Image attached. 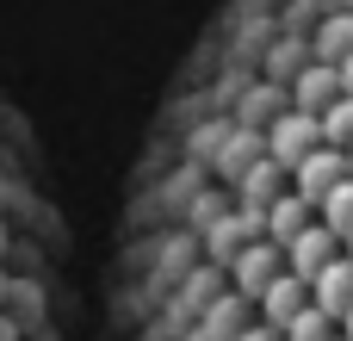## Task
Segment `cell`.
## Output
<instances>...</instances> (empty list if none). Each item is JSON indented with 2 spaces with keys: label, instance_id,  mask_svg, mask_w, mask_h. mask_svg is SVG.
<instances>
[{
  "label": "cell",
  "instance_id": "cell-15",
  "mask_svg": "<svg viewBox=\"0 0 353 341\" xmlns=\"http://www.w3.org/2000/svg\"><path fill=\"white\" fill-rule=\"evenodd\" d=\"M316 124H323V143H329V149H347L353 143V93H341L335 106H323Z\"/></svg>",
  "mask_w": 353,
  "mask_h": 341
},
{
  "label": "cell",
  "instance_id": "cell-4",
  "mask_svg": "<svg viewBox=\"0 0 353 341\" xmlns=\"http://www.w3.org/2000/svg\"><path fill=\"white\" fill-rule=\"evenodd\" d=\"M285 106H292V99H285V81H267V75H261V81H242V87H236V112H230V124L267 137V124H273Z\"/></svg>",
  "mask_w": 353,
  "mask_h": 341
},
{
  "label": "cell",
  "instance_id": "cell-14",
  "mask_svg": "<svg viewBox=\"0 0 353 341\" xmlns=\"http://www.w3.org/2000/svg\"><path fill=\"white\" fill-rule=\"evenodd\" d=\"M341 335V323L329 317V311H316V304H304L285 329H279V341H335Z\"/></svg>",
  "mask_w": 353,
  "mask_h": 341
},
{
  "label": "cell",
  "instance_id": "cell-8",
  "mask_svg": "<svg viewBox=\"0 0 353 341\" xmlns=\"http://www.w3.org/2000/svg\"><path fill=\"white\" fill-rule=\"evenodd\" d=\"M310 304H316V311H329L335 323L353 311V261H347V255H335V261L310 280Z\"/></svg>",
  "mask_w": 353,
  "mask_h": 341
},
{
  "label": "cell",
  "instance_id": "cell-22",
  "mask_svg": "<svg viewBox=\"0 0 353 341\" xmlns=\"http://www.w3.org/2000/svg\"><path fill=\"white\" fill-rule=\"evenodd\" d=\"M341 155H347V174H353V143H347V149H341Z\"/></svg>",
  "mask_w": 353,
  "mask_h": 341
},
{
  "label": "cell",
  "instance_id": "cell-10",
  "mask_svg": "<svg viewBox=\"0 0 353 341\" xmlns=\"http://www.w3.org/2000/svg\"><path fill=\"white\" fill-rule=\"evenodd\" d=\"M261 155H267V137H261V130H242V124H230V137H223V149H217L211 174H223V180L236 186V180H242V174H248Z\"/></svg>",
  "mask_w": 353,
  "mask_h": 341
},
{
  "label": "cell",
  "instance_id": "cell-9",
  "mask_svg": "<svg viewBox=\"0 0 353 341\" xmlns=\"http://www.w3.org/2000/svg\"><path fill=\"white\" fill-rule=\"evenodd\" d=\"M254 304H261V323L285 329V323H292V317H298V311L310 304V280H298V273L285 267V273H279V280H273V286H267V292H261Z\"/></svg>",
  "mask_w": 353,
  "mask_h": 341
},
{
  "label": "cell",
  "instance_id": "cell-7",
  "mask_svg": "<svg viewBox=\"0 0 353 341\" xmlns=\"http://www.w3.org/2000/svg\"><path fill=\"white\" fill-rule=\"evenodd\" d=\"M310 224H316V205H310V199H298V193L285 186V193H279V199L267 205V217H261V236L285 249V242H298V236H304Z\"/></svg>",
  "mask_w": 353,
  "mask_h": 341
},
{
  "label": "cell",
  "instance_id": "cell-11",
  "mask_svg": "<svg viewBox=\"0 0 353 341\" xmlns=\"http://www.w3.org/2000/svg\"><path fill=\"white\" fill-rule=\"evenodd\" d=\"M347 50H353V6H329L316 19V31H310V56L316 62H341Z\"/></svg>",
  "mask_w": 353,
  "mask_h": 341
},
{
  "label": "cell",
  "instance_id": "cell-6",
  "mask_svg": "<svg viewBox=\"0 0 353 341\" xmlns=\"http://www.w3.org/2000/svg\"><path fill=\"white\" fill-rule=\"evenodd\" d=\"M335 255H341V236H335V230H329L323 217H316V224H310V230H304L298 242H285V267H292L298 280H316V273H323V267H329Z\"/></svg>",
  "mask_w": 353,
  "mask_h": 341
},
{
  "label": "cell",
  "instance_id": "cell-20",
  "mask_svg": "<svg viewBox=\"0 0 353 341\" xmlns=\"http://www.w3.org/2000/svg\"><path fill=\"white\" fill-rule=\"evenodd\" d=\"M341 341H353V311H347V317H341Z\"/></svg>",
  "mask_w": 353,
  "mask_h": 341
},
{
  "label": "cell",
  "instance_id": "cell-21",
  "mask_svg": "<svg viewBox=\"0 0 353 341\" xmlns=\"http://www.w3.org/2000/svg\"><path fill=\"white\" fill-rule=\"evenodd\" d=\"M341 255H347V261H353V230H347V236H341Z\"/></svg>",
  "mask_w": 353,
  "mask_h": 341
},
{
  "label": "cell",
  "instance_id": "cell-16",
  "mask_svg": "<svg viewBox=\"0 0 353 341\" xmlns=\"http://www.w3.org/2000/svg\"><path fill=\"white\" fill-rule=\"evenodd\" d=\"M223 137H230V118H205V124H192V137H186V155H192V162H217Z\"/></svg>",
  "mask_w": 353,
  "mask_h": 341
},
{
  "label": "cell",
  "instance_id": "cell-1",
  "mask_svg": "<svg viewBox=\"0 0 353 341\" xmlns=\"http://www.w3.org/2000/svg\"><path fill=\"white\" fill-rule=\"evenodd\" d=\"M316 143H323V124H316V112H298V106H285V112L267 124V155H273L285 174H292V168H298V162H304Z\"/></svg>",
  "mask_w": 353,
  "mask_h": 341
},
{
  "label": "cell",
  "instance_id": "cell-13",
  "mask_svg": "<svg viewBox=\"0 0 353 341\" xmlns=\"http://www.w3.org/2000/svg\"><path fill=\"white\" fill-rule=\"evenodd\" d=\"M304 62H310V37H304V31H285V37L267 50V81H292Z\"/></svg>",
  "mask_w": 353,
  "mask_h": 341
},
{
  "label": "cell",
  "instance_id": "cell-18",
  "mask_svg": "<svg viewBox=\"0 0 353 341\" xmlns=\"http://www.w3.org/2000/svg\"><path fill=\"white\" fill-rule=\"evenodd\" d=\"M236 341H279L273 323H254V329H236Z\"/></svg>",
  "mask_w": 353,
  "mask_h": 341
},
{
  "label": "cell",
  "instance_id": "cell-3",
  "mask_svg": "<svg viewBox=\"0 0 353 341\" xmlns=\"http://www.w3.org/2000/svg\"><path fill=\"white\" fill-rule=\"evenodd\" d=\"M341 180H347V155H341V149H329V143H316V149L292 168V193H298V199H310V205H323Z\"/></svg>",
  "mask_w": 353,
  "mask_h": 341
},
{
  "label": "cell",
  "instance_id": "cell-2",
  "mask_svg": "<svg viewBox=\"0 0 353 341\" xmlns=\"http://www.w3.org/2000/svg\"><path fill=\"white\" fill-rule=\"evenodd\" d=\"M285 273V249L279 242H267V236H254V242H242L236 249V261H230V280H236V298H261L273 280Z\"/></svg>",
  "mask_w": 353,
  "mask_h": 341
},
{
  "label": "cell",
  "instance_id": "cell-12",
  "mask_svg": "<svg viewBox=\"0 0 353 341\" xmlns=\"http://www.w3.org/2000/svg\"><path fill=\"white\" fill-rule=\"evenodd\" d=\"M285 186H292V174H285L273 155H261V162H254V168L236 180V199H242V205H254V211H267V205H273Z\"/></svg>",
  "mask_w": 353,
  "mask_h": 341
},
{
  "label": "cell",
  "instance_id": "cell-19",
  "mask_svg": "<svg viewBox=\"0 0 353 341\" xmlns=\"http://www.w3.org/2000/svg\"><path fill=\"white\" fill-rule=\"evenodd\" d=\"M335 75H341V93H353V50L341 56V62H335Z\"/></svg>",
  "mask_w": 353,
  "mask_h": 341
},
{
  "label": "cell",
  "instance_id": "cell-5",
  "mask_svg": "<svg viewBox=\"0 0 353 341\" xmlns=\"http://www.w3.org/2000/svg\"><path fill=\"white\" fill-rule=\"evenodd\" d=\"M285 99L298 106V112H323V106H335L341 99V75H335V62H304L292 81H285Z\"/></svg>",
  "mask_w": 353,
  "mask_h": 341
},
{
  "label": "cell",
  "instance_id": "cell-23",
  "mask_svg": "<svg viewBox=\"0 0 353 341\" xmlns=\"http://www.w3.org/2000/svg\"><path fill=\"white\" fill-rule=\"evenodd\" d=\"M335 341H341V335H335Z\"/></svg>",
  "mask_w": 353,
  "mask_h": 341
},
{
  "label": "cell",
  "instance_id": "cell-17",
  "mask_svg": "<svg viewBox=\"0 0 353 341\" xmlns=\"http://www.w3.org/2000/svg\"><path fill=\"white\" fill-rule=\"evenodd\" d=\"M316 217H323L335 236H347V230H353V174L335 186V193H329V199H323V205H316Z\"/></svg>",
  "mask_w": 353,
  "mask_h": 341
}]
</instances>
